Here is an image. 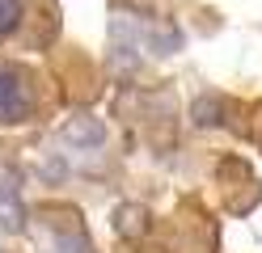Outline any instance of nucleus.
I'll list each match as a JSON object with an SVG mask.
<instances>
[{"instance_id":"obj_2","label":"nucleus","mask_w":262,"mask_h":253,"mask_svg":"<svg viewBox=\"0 0 262 253\" xmlns=\"http://www.w3.org/2000/svg\"><path fill=\"white\" fill-rule=\"evenodd\" d=\"M21 186H17V173L9 165H0V228L17 232L21 228Z\"/></svg>"},{"instance_id":"obj_1","label":"nucleus","mask_w":262,"mask_h":253,"mask_svg":"<svg viewBox=\"0 0 262 253\" xmlns=\"http://www.w3.org/2000/svg\"><path fill=\"white\" fill-rule=\"evenodd\" d=\"M34 110V84L21 67L0 63V123H21Z\"/></svg>"},{"instance_id":"obj_3","label":"nucleus","mask_w":262,"mask_h":253,"mask_svg":"<svg viewBox=\"0 0 262 253\" xmlns=\"http://www.w3.org/2000/svg\"><path fill=\"white\" fill-rule=\"evenodd\" d=\"M17 21H21V0H0V38L17 30Z\"/></svg>"}]
</instances>
